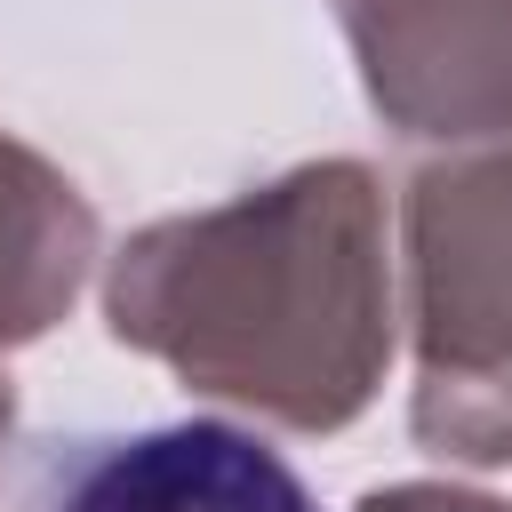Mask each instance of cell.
I'll use <instances>...</instances> for the list:
<instances>
[{"instance_id":"obj_1","label":"cell","mask_w":512,"mask_h":512,"mask_svg":"<svg viewBox=\"0 0 512 512\" xmlns=\"http://www.w3.org/2000/svg\"><path fill=\"white\" fill-rule=\"evenodd\" d=\"M112 336L192 392L296 432L368 408L392 360L384 192L360 160H312L264 192L168 216L112 256Z\"/></svg>"},{"instance_id":"obj_5","label":"cell","mask_w":512,"mask_h":512,"mask_svg":"<svg viewBox=\"0 0 512 512\" xmlns=\"http://www.w3.org/2000/svg\"><path fill=\"white\" fill-rule=\"evenodd\" d=\"M88 248H96L88 200L48 160L0 136V344L40 336L72 304Z\"/></svg>"},{"instance_id":"obj_3","label":"cell","mask_w":512,"mask_h":512,"mask_svg":"<svg viewBox=\"0 0 512 512\" xmlns=\"http://www.w3.org/2000/svg\"><path fill=\"white\" fill-rule=\"evenodd\" d=\"M32 512H320L280 448L240 424H152L48 456Z\"/></svg>"},{"instance_id":"obj_4","label":"cell","mask_w":512,"mask_h":512,"mask_svg":"<svg viewBox=\"0 0 512 512\" xmlns=\"http://www.w3.org/2000/svg\"><path fill=\"white\" fill-rule=\"evenodd\" d=\"M376 112L408 136L512 128V0H336Z\"/></svg>"},{"instance_id":"obj_7","label":"cell","mask_w":512,"mask_h":512,"mask_svg":"<svg viewBox=\"0 0 512 512\" xmlns=\"http://www.w3.org/2000/svg\"><path fill=\"white\" fill-rule=\"evenodd\" d=\"M8 424H16V392H8V376H0V456H8Z\"/></svg>"},{"instance_id":"obj_2","label":"cell","mask_w":512,"mask_h":512,"mask_svg":"<svg viewBox=\"0 0 512 512\" xmlns=\"http://www.w3.org/2000/svg\"><path fill=\"white\" fill-rule=\"evenodd\" d=\"M416 240V432L472 464L512 456V152L424 168Z\"/></svg>"},{"instance_id":"obj_6","label":"cell","mask_w":512,"mask_h":512,"mask_svg":"<svg viewBox=\"0 0 512 512\" xmlns=\"http://www.w3.org/2000/svg\"><path fill=\"white\" fill-rule=\"evenodd\" d=\"M360 512H512V504H488V496H456V488H384V496H368Z\"/></svg>"}]
</instances>
